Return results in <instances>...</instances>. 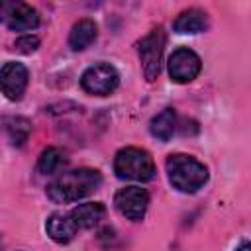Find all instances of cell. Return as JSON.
<instances>
[{"instance_id":"16","label":"cell","mask_w":251,"mask_h":251,"mask_svg":"<svg viewBox=\"0 0 251 251\" xmlns=\"http://www.w3.org/2000/svg\"><path fill=\"white\" fill-rule=\"evenodd\" d=\"M65 165V159H63V153L57 149V147H47L41 151L39 159H37V171L41 175H53L57 173L61 167Z\"/></svg>"},{"instance_id":"3","label":"cell","mask_w":251,"mask_h":251,"mask_svg":"<svg viewBox=\"0 0 251 251\" xmlns=\"http://www.w3.org/2000/svg\"><path fill=\"white\" fill-rule=\"evenodd\" d=\"M114 173L122 180L149 182L155 178V163L145 149L124 147L114 157Z\"/></svg>"},{"instance_id":"19","label":"cell","mask_w":251,"mask_h":251,"mask_svg":"<svg viewBox=\"0 0 251 251\" xmlns=\"http://www.w3.org/2000/svg\"><path fill=\"white\" fill-rule=\"evenodd\" d=\"M0 247H2V243H0Z\"/></svg>"},{"instance_id":"9","label":"cell","mask_w":251,"mask_h":251,"mask_svg":"<svg viewBox=\"0 0 251 251\" xmlns=\"http://www.w3.org/2000/svg\"><path fill=\"white\" fill-rule=\"evenodd\" d=\"M27 80H29V73L22 63L8 61L0 67V90L8 100L12 102L22 100L27 88Z\"/></svg>"},{"instance_id":"11","label":"cell","mask_w":251,"mask_h":251,"mask_svg":"<svg viewBox=\"0 0 251 251\" xmlns=\"http://www.w3.org/2000/svg\"><path fill=\"white\" fill-rule=\"evenodd\" d=\"M45 231H47V235H49L55 243L65 245V243L73 241V237L76 235L78 229H76V226L73 224V220H71L69 214H59V212H55V214H51V216L47 218V222H45Z\"/></svg>"},{"instance_id":"2","label":"cell","mask_w":251,"mask_h":251,"mask_svg":"<svg viewBox=\"0 0 251 251\" xmlns=\"http://www.w3.org/2000/svg\"><path fill=\"white\" fill-rule=\"evenodd\" d=\"M165 169H167L169 182L176 190H180L184 194L196 192L208 180V169H206V165L200 163L192 155H184V153L169 155L167 157V163H165Z\"/></svg>"},{"instance_id":"13","label":"cell","mask_w":251,"mask_h":251,"mask_svg":"<svg viewBox=\"0 0 251 251\" xmlns=\"http://www.w3.org/2000/svg\"><path fill=\"white\" fill-rule=\"evenodd\" d=\"M206 27H208V18L198 8H190V10L180 12L176 16V20L173 22V29L176 33H200Z\"/></svg>"},{"instance_id":"8","label":"cell","mask_w":251,"mask_h":251,"mask_svg":"<svg viewBox=\"0 0 251 251\" xmlns=\"http://www.w3.org/2000/svg\"><path fill=\"white\" fill-rule=\"evenodd\" d=\"M114 206L118 208V212L131 220L137 222L145 216L147 206H149V192L141 186H126L120 188L114 196Z\"/></svg>"},{"instance_id":"18","label":"cell","mask_w":251,"mask_h":251,"mask_svg":"<svg viewBox=\"0 0 251 251\" xmlns=\"http://www.w3.org/2000/svg\"><path fill=\"white\" fill-rule=\"evenodd\" d=\"M251 247H249V241H241V245L235 249V251H249Z\"/></svg>"},{"instance_id":"14","label":"cell","mask_w":251,"mask_h":251,"mask_svg":"<svg viewBox=\"0 0 251 251\" xmlns=\"http://www.w3.org/2000/svg\"><path fill=\"white\" fill-rule=\"evenodd\" d=\"M176 129V114L173 108H165L149 122V131L159 141H169Z\"/></svg>"},{"instance_id":"5","label":"cell","mask_w":251,"mask_h":251,"mask_svg":"<svg viewBox=\"0 0 251 251\" xmlns=\"http://www.w3.org/2000/svg\"><path fill=\"white\" fill-rule=\"evenodd\" d=\"M118 84H120V75L116 67L104 61L90 65L80 76L82 90L92 96H108L118 88Z\"/></svg>"},{"instance_id":"15","label":"cell","mask_w":251,"mask_h":251,"mask_svg":"<svg viewBox=\"0 0 251 251\" xmlns=\"http://www.w3.org/2000/svg\"><path fill=\"white\" fill-rule=\"evenodd\" d=\"M4 129L8 133V139L12 145H24L29 131H31V124L25 118H6L4 120Z\"/></svg>"},{"instance_id":"12","label":"cell","mask_w":251,"mask_h":251,"mask_svg":"<svg viewBox=\"0 0 251 251\" xmlns=\"http://www.w3.org/2000/svg\"><path fill=\"white\" fill-rule=\"evenodd\" d=\"M96 35H98V27H96L94 20L82 18L73 24L71 33H69V45L75 51H82L96 39Z\"/></svg>"},{"instance_id":"10","label":"cell","mask_w":251,"mask_h":251,"mask_svg":"<svg viewBox=\"0 0 251 251\" xmlns=\"http://www.w3.org/2000/svg\"><path fill=\"white\" fill-rule=\"evenodd\" d=\"M73 224L76 229H90L100 224V220L106 216V206L102 202H86L78 204L69 212Z\"/></svg>"},{"instance_id":"4","label":"cell","mask_w":251,"mask_h":251,"mask_svg":"<svg viewBox=\"0 0 251 251\" xmlns=\"http://www.w3.org/2000/svg\"><path fill=\"white\" fill-rule=\"evenodd\" d=\"M165 41H167L165 29H163V25H157L137 45V53H139L143 76L149 82H153L159 76L161 59H163V51H165Z\"/></svg>"},{"instance_id":"1","label":"cell","mask_w":251,"mask_h":251,"mask_svg":"<svg viewBox=\"0 0 251 251\" xmlns=\"http://www.w3.org/2000/svg\"><path fill=\"white\" fill-rule=\"evenodd\" d=\"M100 182H102V175L96 169L82 167V169L67 171L47 186V196L55 204H71L94 192L100 186Z\"/></svg>"},{"instance_id":"6","label":"cell","mask_w":251,"mask_h":251,"mask_svg":"<svg viewBox=\"0 0 251 251\" xmlns=\"http://www.w3.org/2000/svg\"><path fill=\"white\" fill-rule=\"evenodd\" d=\"M0 24L12 31H29L39 25V12L25 2H0Z\"/></svg>"},{"instance_id":"7","label":"cell","mask_w":251,"mask_h":251,"mask_svg":"<svg viewBox=\"0 0 251 251\" xmlns=\"http://www.w3.org/2000/svg\"><path fill=\"white\" fill-rule=\"evenodd\" d=\"M200 69H202L200 57L188 47H178L169 57V76L178 84L192 82L198 76Z\"/></svg>"},{"instance_id":"17","label":"cell","mask_w":251,"mask_h":251,"mask_svg":"<svg viewBox=\"0 0 251 251\" xmlns=\"http://www.w3.org/2000/svg\"><path fill=\"white\" fill-rule=\"evenodd\" d=\"M37 47H39V37H37V35H31V33L18 37L16 43H14V49H16L18 53H24V55H31V53H35Z\"/></svg>"}]
</instances>
